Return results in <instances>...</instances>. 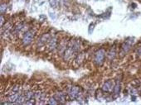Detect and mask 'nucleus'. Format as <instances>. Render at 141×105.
<instances>
[{
	"label": "nucleus",
	"mask_w": 141,
	"mask_h": 105,
	"mask_svg": "<svg viewBox=\"0 0 141 105\" xmlns=\"http://www.w3.org/2000/svg\"><path fill=\"white\" fill-rule=\"evenodd\" d=\"M13 25L11 22H8L5 23V25L2 26L1 29V36L4 40H10L13 37Z\"/></svg>",
	"instance_id": "1"
},
{
	"label": "nucleus",
	"mask_w": 141,
	"mask_h": 105,
	"mask_svg": "<svg viewBox=\"0 0 141 105\" xmlns=\"http://www.w3.org/2000/svg\"><path fill=\"white\" fill-rule=\"evenodd\" d=\"M67 94H68L70 99L77 100L82 95L81 89L79 86H71L68 89Z\"/></svg>",
	"instance_id": "2"
},
{
	"label": "nucleus",
	"mask_w": 141,
	"mask_h": 105,
	"mask_svg": "<svg viewBox=\"0 0 141 105\" xmlns=\"http://www.w3.org/2000/svg\"><path fill=\"white\" fill-rule=\"evenodd\" d=\"M35 30L33 29H30L27 30V32L24 33L23 35V44L27 47V46H29L32 43V40L34 38V36H35Z\"/></svg>",
	"instance_id": "3"
},
{
	"label": "nucleus",
	"mask_w": 141,
	"mask_h": 105,
	"mask_svg": "<svg viewBox=\"0 0 141 105\" xmlns=\"http://www.w3.org/2000/svg\"><path fill=\"white\" fill-rule=\"evenodd\" d=\"M105 51L104 49H100L98 50L95 54V63L98 66L102 65V64L105 61Z\"/></svg>",
	"instance_id": "4"
},
{
	"label": "nucleus",
	"mask_w": 141,
	"mask_h": 105,
	"mask_svg": "<svg viewBox=\"0 0 141 105\" xmlns=\"http://www.w3.org/2000/svg\"><path fill=\"white\" fill-rule=\"evenodd\" d=\"M46 97H47V94L42 92V90H37L35 91V100L37 102V104H45L46 103Z\"/></svg>",
	"instance_id": "5"
},
{
	"label": "nucleus",
	"mask_w": 141,
	"mask_h": 105,
	"mask_svg": "<svg viewBox=\"0 0 141 105\" xmlns=\"http://www.w3.org/2000/svg\"><path fill=\"white\" fill-rule=\"evenodd\" d=\"M47 45V48L49 51H55L56 49H57V47H58L57 38H56V36H51V38L49 39V41Z\"/></svg>",
	"instance_id": "6"
},
{
	"label": "nucleus",
	"mask_w": 141,
	"mask_h": 105,
	"mask_svg": "<svg viewBox=\"0 0 141 105\" xmlns=\"http://www.w3.org/2000/svg\"><path fill=\"white\" fill-rule=\"evenodd\" d=\"M115 83L113 80H109L107 81H105L104 83L103 86H102V90L104 92H106V93H110V92H113L115 88Z\"/></svg>",
	"instance_id": "7"
},
{
	"label": "nucleus",
	"mask_w": 141,
	"mask_h": 105,
	"mask_svg": "<svg viewBox=\"0 0 141 105\" xmlns=\"http://www.w3.org/2000/svg\"><path fill=\"white\" fill-rule=\"evenodd\" d=\"M50 38H51V36H50L48 33H45V34L42 35L38 41V47H44L45 45L47 44V42H48Z\"/></svg>",
	"instance_id": "8"
},
{
	"label": "nucleus",
	"mask_w": 141,
	"mask_h": 105,
	"mask_svg": "<svg viewBox=\"0 0 141 105\" xmlns=\"http://www.w3.org/2000/svg\"><path fill=\"white\" fill-rule=\"evenodd\" d=\"M68 42L69 41H67L66 40H62L59 43H58V47H57V51H58V53L60 55H62V56H63L65 51L66 50L67 47H68Z\"/></svg>",
	"instance_id": "9"
},
{
	"label": "nucleus",
	"mask_w": 141,
	"mask_h": 105,
	"mask_svg": "<svg viewBox=\"0 0 141 105\" xmlns=\"http://www.w3.org/2000/svg\"><path fill=\"white\" fill-rule=\"evenodd\" d=\"M54 98H56V101L59 103V104H64L66 100V93H65L64 92H62V91L56 92V93H55V95H54Z\"/></svg>",
	"instance_id": "10"
},
{
	"label": "nucleus",
	"mask_w": 141,
	"mask_h": 105,
	"mask_svg": "<svg viewBox=\"0 0 141 105\" xmlns=\"http://www.w3.org/2000/svg\"><path fill=\"white\" fill-rule=\"evenodd\" d=\"M121 84H120V80H117L115 84V88L114 90H113V96H114V98H117L120 94V89H121Z\"/></svg>",
	"instance_id": "11"
},
{
	"label": "nucleus",
	"mask_w": 141,
	"mask_h": 105,
	"mask_svg": "<svg viewBox=\"0 0 141 105\" xmlns=\"http://www.w3.org/2000/svg\"><path fill=\"white\" fill-rule=\"evenodd\" d=\"M85 59H86V55H85V53L77 54V56L75 57V63L77 65H80L84 62Z\"/></svg>",
	"instance_id": "12"
},
{
	"label": "nucleus",
	"mask_w": 141,
	"mask_h": 105,
	"mask_svg": "<svg viewBox=\"0 0 141 105\" xmlns=\"http://www.w3.org/2000/svg\"><path fill=\"white\" fill-rule=\"evenodd\" d=\"M115 55H116V52H115V48H113V49H110V51L108 52V55H107L109 60H114V58L115 57Z\"/></svg>",
	"instance_id": "13"
},
{
	"label": "nucleus",
	"mask_w": 141,
	"mask_h": 105,
	"mask_svg": "<svg viewBox=\"0 0 141 105\" xmlns=\"http://www.w3.org/2000/svg\"><path fill=\"white\" fill-rule=\"evenodd\" d=\"M48 104H53V105H56V104H58L59 103H58L57 101H56V99L54 97L52 98H50L49 99H48V101L47 102Z\"/></svg>",
	"instance_id": "14"
},
{
	"label": "nucleus",
	"mask_w": 141,
	"mask_h": 105,
	"mask_svg": "<svg viewBox=\"0 0 141 105\" xmlns=\"http://www.w3.org/2000/svg\"><path fill=\"white\" fill-rule=\"evenodd\" d=\"M7 10V4L6 3H2L1 8H0V11H1V14H3Z\"/></svg>",
	"instance_id": "15"
},
{
	"label": "nucleus",
	"mask_w": 141,
	"mask_h": 105,
	"mask_svg": "<svg viewBox=\"0 0 141 105\" xmlns=\"http://www.w3.org/2000/svg\"><path fill=\"white\" fill-rule=\"evenodd\" d=\"M49 3H50V5H51L52 8H56V7H57L58 3H57V1H56V0H50Z\"/></svg>",
	"instance_id": "16"
},
{
	"label": "nucleus",
	"mask_w": 141,
	"mask_h": 105,
	"mask_svg": "<svg viewBox=\"0 0 141 105\" xmlns=\"http://www.w3.org/2000/svg\"><path fill=\"white\" fill-rule=\"evenodd\" d=\"M136 54H137L139 56H141V47L137 48V50H136Z\"/></svg>",
	"instance_id": "17"
},
{
	"label": "nucleus",
	"mask_w": 141,
	"mask_h": 105,
	"mask_svg": "<svg viewBox=\"0 0 141 105\" xmlns=\"http://www.w3.org/2000/svg\"><path fill=\"white\" fill-rule=\"evenodd\" d=\"M4 23V17H3V14H1V26H3Z\"/></svg>",
	"instance_id": "18"
}]
</instances>
